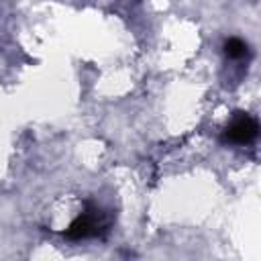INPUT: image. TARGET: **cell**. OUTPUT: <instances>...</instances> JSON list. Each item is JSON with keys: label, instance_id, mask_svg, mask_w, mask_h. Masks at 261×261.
Instances as JSON below:
<instances>
[{"label": "cell", "instance_id": "1", "mask_svg": "<svg viewBox=\"0 0 261 261\" xmlns=\"http://www.w3.org/2000/svg\"><path fill=\"white\" fill-rule=\"evenodd\" d=\"M112 218L106 210H102L100 206L88 202L84 212H80L71 224L65 228L63 237L69 241H82V239H92V237H102L110 230Z\"/></svg>", "mask_w": 261, "mask_h": 261}, {"label": "cell", "instance_id": "2", "mask_svg": "<svg viewBox=\"0 0 261 261\" xmlns=\"http://www.w3.org/2000/svg\"><path fill=\"white\" fill-rule=\"evenodd\" d=\"M257 135H259V122L247 112H237L226 124L222 133V141L230 145H249L257 139Z\"/></svg>", "mask_w": 261, "mask_h": 261}, {"label": "cell", "instance_id": "3", "mask_svg": "<svg viewBox=\"0 0 261 261\" xmlns=\"http://www.w3.org/2000/svg\"><path fill=\"white\" fill-rule=\"evenodd\" d=\"M224 55L228 59H234V61H241L243 57L249 55V45L239 39V37H230L226 43H224Z\"/></svg>", "mask_w": 261, "mask_h": 261}]
</instances>
